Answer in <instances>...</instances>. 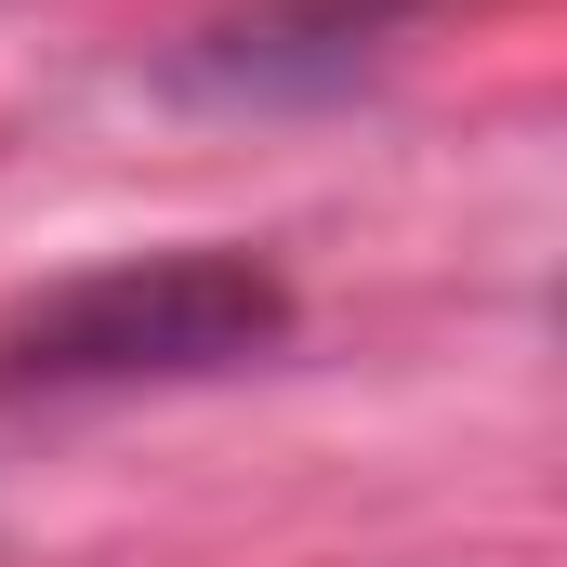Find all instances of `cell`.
<instances>
[{"mask_svg":"<svg viewBox=\"0 0 567 567\" xmlns=\"http://www.w3.org/2000/svg\"><path fill=\"white\" fill-rule=\"evenodd\" d=\"M290 330V278L251 251H145L93 265L53 303L13 317V383H185V370H238Z\"/></svg>","mask_w":567,"mask_h":567,"instance_id":"6da1fadb","label":"cell"}]
</instances>
